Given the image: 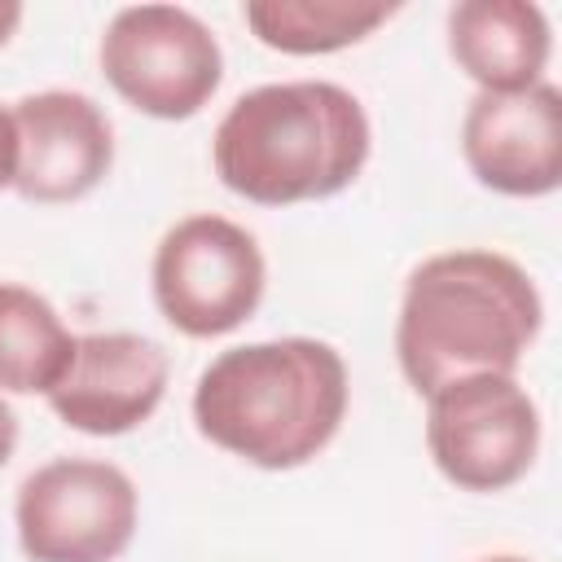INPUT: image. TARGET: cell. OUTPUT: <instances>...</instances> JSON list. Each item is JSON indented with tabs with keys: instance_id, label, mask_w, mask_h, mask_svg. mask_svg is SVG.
Instances as JSON below:
<instances>
[{
	"instance_id": "6da1fadb",
	"label": "cell",
	"mask_w": 562,
	"mask_h": 562,
	"mask_svg": "<svg viewBox=\"0 0 562 562\" xmlns=\"http://www.w3.org/2000/svg\"><path fill=\"white\" fill-rule=\"evenodd\" d=\"M347 417V364L321 338H268L220 351L193 386L198 430L259 465L294 470L329 448Z\"/></svg>"
},
{
	"instance_id": "7a4b0ae2",
	"label": "cell",
	"mask_w": 562,
	"mask_h": 562,
	"mask_svg": "<svg viewBox=\"0 0 562 562\" xmlns=\"http://www.w3.org/2000/svg\"><path fill=\"white\" fill-rule=\"evenodd\" d=\"M536 281L496 250H448L413 268L395 321V356L417 395L470 373H514L536 342Z\"/></svg>"
},
{
	"instance_id": "3957f363",
	"label": "cell",
	"mask_w": 562,
	"mask_h": 562,
	"mask_svg": "<svg viewBox=\"0 0 562 562\" xmlns=\"http://www.w3.org/2000/svg\"><path fill=\"white\" fill-rule=\"evenodd\" d=\"M369 114L329 79L241 92L211 136L215 176L246 202L290 206L342 193L369 162Z\"/></svg>"
},
{
	"instance_id": "277c9868",
	"label": "cell",
	"mask_w": 562,
	"mask_h": 562,
	"mask_svg": "<svg viewBox=\"0 0 562 562\" xmlns=\"http://www.w3.org/2000/svg\"><path fill=\"white\" fill-rule=\"evenodd\" d=\"M110 88L149 119H193L224 79L211 26L180 4H127L101 35Z\"/></svg>"
},
{
	"instance_id": "5b68a950",
	"label": "cell",
	"mask_w": 562,
	"mask_h": 562,
	"mask_svg": "<svg viewBox=\"0 0 562 562\" xmlns=\"http://www.w3.org/2000/svg\"><path fill=\"white\" fill-rule=\"evenodd\" d=\"M426 448L465 492L518 483L540 448V408L514 373H470L426 395Z\"/></svg>"
},
{
	"instance_id": "8992f818",
	"label": "cell",
	"mask_w": 562,
	"mask_h": 562,
	"mask_svg": "<svg viewBox=\"0 0 562 562\" xmlns=\"http://www.w3.org/2000/svg\"><path fill=\"white\" fill-rule=\"evenodd\" d=\"M263 281L259 241L224 215H189L154 250V303L189 338H220L250 321Z\"/></svg>"
},
{
	"instance_id": "52a82bcc",
	"label": "cell",
	"mask_w": 562,
	"mask_h": 562,
	"mask_svg": "<svg viewBox=\"0 0 562 562\" xmlns=\"http://www.w3.org/2000/svg\"><path fill=\"white\" fill-rule=\"evenodd\" d=\"M13 522L31 562H114L136 536V487L110 461L57 457L22 479Z\"/></svg>"
},
{
	"instance_id": "ba28073f",
	"label": "cell",
	"mask_w": 562,
	"mask_h": 562,
	"mask_svg": "<svg viewBox=\"0 0 562 562\" xmlns=\"http://www.w3.org/2000/svg\"><path fill=\"white\" fill-rule=\"evenodd\" d=\"M461 154L479 184L505 198H544L562 184V92L544 79L522 92H479L461 123Z\"/></svg>"
},
{
	"instance_id": "9c48e42d",
	"label": "cell",
	"mask_w": 562,
	"mask_h": 562,
	"mask_svg": "<svg viewBox=\"0 0 562 562\" xmlns=\"http://www.w3.org/2000/svg\"><path fill=\"white\" fill-rule=\"evenodd\" d=\"M18 171L13 189L26 202H75L92 193L114 162V127L88 92H31L13 105Z\"/></svg>"
},
{
	"instance_id": "30bf717a",
	"label": "cell",
	"mask_w": 562,
	"mask_h": 562,
	"mask_svg": "<svg viewBox=\"0 0 562 562\" xmlns=\"http://www.w3.org/2000/svg\"><path fill=\"white\" fill-rule=\"evenodd\" d=\"M167 373V351L145 334H79L66 378L44 400L70 430L127 435L162 404Z\"/></svg>"
},
{
	"instance_id": "8fae6325",
	"label": "cell",
	"mask_w": 562,
	"mask_h": 562,
	"mask_svg": "<svg viewBox=\"0 0 562 562\" xmlns=\"http://www.w3.org/2000/svg\"><path fill=\"white\" fill-rule=\"evenodd\" d=\"M448 48L479 92H522L544 83L553 31L531 0H461L448 9Z\"/></svg>"
},
{
	"instance_id": "7c38bea8",
	"label": "cell",
	"mask_w": 562,
	"mask_h": 562,
	"mask_svg": "<svg viewBox=\"0 0 562 562\" xmlns=\"http://www.w3.org/2000/svg\"><path fill=\"white\" fill-rule=\"evenodd\" d=\"M75 360V334L57 307L13 281H0V391L48 395Z\"/></svg>"
},
{
	"instance_id": "4fadbf2b",
	"label": "cell",
	"mask_w": 562,
	"mask_h": 562,
	"mask_svg": "<svg viewBox=\"0 0 562 562\" xmlns=\"http://www.w3.org/2000/svg\"><path fill=\"white\" fill-rule=\"evenodd\" d=\"M395 4L386 0H246L241 18L259 44L294 57L338 53L378 31Z\"/></svg>"
},
{
	"instance_id": "5bb4252c",
	"label": "cell",
	"mask_w": 562,
	"mask_h": 562,
	"mask_svg": "<svg viewBox=\"0 0 562 562\" xmlns=\"http://www.w3.org/2000/svg\"><path fill=\"white\" fill-rule=\"evenodd\" d=\"M13 171H18V127H13V110L0 105V189H13Z\"/></svg>"
},
{
	"instance_id": "9a60e30c",
	"label": "cell",
	"mask_w": 562,
	"mask_h": 562,
	"mask_svg": "<svg viewBox=\"0 0 562 562\" xmlns=\"http://www.w3.org/2000/svg\"><path fill=\"white\" fill-rule=\"evenodd\" d=\"M13 448H18V417H13V408L0 400V465L13 457Z\"/></svg>"
},
{
	"instance_id": "2e32d148",
	"label": "cell",
	"mask_w": 562,
	"mask_h": 562,
	"mask_svg": "<svg viewBox=\"0 0 562 562\" xmlns=\"http://www.w3.org/2000/svg\"><path fill=\"white\" fill-rule=\"evenodd\" d=\"M18 22H22V4L18 0H0V44L18 31Z\"/></svg>"
},
{
	"instance_id": "e0dca14e",
	"label": "cell",
	"mask_w": 562,
	"mask_h": 562,
	"mask_svg": "<svg viewBox=\"0 0 562 562\" xmlns=\"http://www.w3.org/2000/svg\"><path fill=\"white\" fill-rule=\"evenodd\" d=\"M483 562H527V558H514V553H496V558H483Z\"/></svg>"
}]
</instances>
